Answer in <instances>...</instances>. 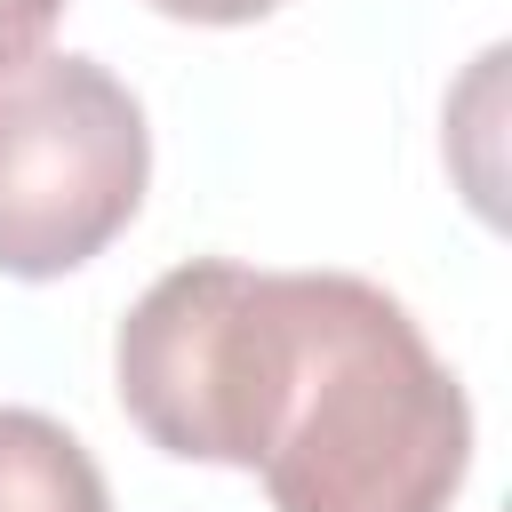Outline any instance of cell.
<instances>
[{"label":"cell","mask_w":512,"mask_h":512,"mask_svg":"<svg viewBox=\"0 0 512 512\" xmlns=\"http://www.w3.org/2000/svg\"><path fill=\"white\" fill-rule=\"evenodd\" d=\"M112 368L152 448L264 472L272 512H448L472 464L464 384L352 272L192 256L136 296Z\"/></svg>","instance_id":"1"},{"label":"cell","mask_w":512,"mask_h":512,"mask_svg":"<svg viewBox=\"0 0 512 512\" xmlns=\"http://www.w3.org/2000/svg\"><path fill=\"white\" fill-rule=\"evenodd\" d=\"M160 16H184V24H256L272 16L280 0H152Z\"/></svg>","instance_id":"5"},{"label":"cell","mask_w":512,"mask_h":512,"mask_svg":"<svg viewBox=\"0 0 512 512\" xmlns=\"http://www.w3.org/2000/svg\"><path fill=\"white\" fill-rule=\"evenodd\" d=\"M152 136L96 56H24L0 72V272L56 280L112 248L144 208Z\"/></svg>","instance_id":"2"},{"label":"cell","mask_w":512,"mask_h":512,"mask_svg":"<svg viewBox=\"0 0 512 512\" xmlns=\"http://www.w3.org/2000/svg\"><path fill=\"white\" fill-rule=\"evenodd\" d=\"M56 16H64V0H0V72L24 64V56L48 40Z\"/></svg>","instance_id":"4"},{"label":"cell","mask_w":512,"mask_h":512,"mask_svg":"<svg viewBox=\"0 0 512 512\" xmlns=\"http://www.w3.org/2000/svg\"><path fill=\"white\" fill-rule=\"evenodd\" d=\"M0 512H112L96 456L40 408H0Z\"/></svg>","instance_id":"3"}]
</instances>
